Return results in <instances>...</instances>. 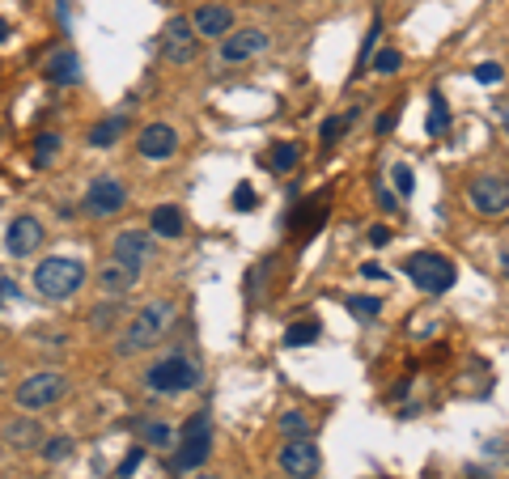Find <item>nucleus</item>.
Returning <instances> with one entry per match:
<instances>
[{
    "label": "nucleus",
    "mask_w": 509,
    "mask_h": 479,
    "mask_svg": "<svg viewBox=\"0 0 509 479\" xmlns=\"http://www.w3.org/2000/svg\"><path fill=\"white\" fill-rule=\"evenodd\" d=\"M149 225H153V238H178L183 233V212H178V204H161V208H153Z\"/></svg>",
    "instance_id": "nucleus-18"
},
{
    "label": "nucleus",
    "mask_w": 509,
    "mask_h": 479,
    "mask_svg": "<svg viewBox=\"0 0 509 479\" xmlns=\"http://www.w3.org/2000/svg\"><path fill=\"white\" fill-rule=\"evenodd\" d=\"M378 208H387V212L395 208V195L387 192V187H378Z\"/></svg>",
    "instance_id": "nucleus-40"
},
{
    "label": "nucleus",
    "mask_w": 509,
    "mask_h": 479,
    "mask_svg": "<svg viewBox=\"0 0 509 479\" xmlns=\"http://www.w3.org/2000/svg\"><path fill=\"white\" fill-rule=\"evenodd\" d=\"M399 64H403V56H399L395 47H382V51H373V73H382V77L399 73Z\"/></svg>",
    "instance_id": "nucleus-27"
},
{
    "label": "nucleus",
    "mask_w": 509,
    "mask_h": 479,
    "mask_svg": "<svg viewBox=\"0 0 509 479\" xmlns=\"http://www.w3.org/2000/svg\"><path fill=\"white\" fill-rule=\"evenodd\" d=\"M378 35H382V26L373 21V26H370V35H365V47H361V68H365V64H370V59H373V47H378Z\"/></svg>",
    "instance_id": "nucleus-34"
},
{
    "label": "nucleus",
    "mask_w": 509,
    "mask_h": 479,
    "mask_svg": "<svg viewBox=\"0 0 509 479\" xmlns=\"http://www.w3.org/2000/svg\"><path fill=\"white\" fill-rule=\"evenodd\" d=\"M111 255H115V263H123V268L145 271L149 263H153V233H145V230H123V233L115 238Z\"/></svg>",
    "instance_id": "nucleus-10"
},
{
    "label": "nucleus",
    "mask_w": 509,
    "mask_h": 479,
    "mask_svg": "<svg viewBox=\"0 0 509 479\" xmlns=\"http://www.w3.org/2000/svg\"><path fill=\"white\" fill-rule=\"evenodd\" d=\"M475 81H480V85H497V81H505V68H501V64H480V68H475Z\"/></svg>",
    "instance_id": "nucleus-32"
},
{
    "label": "nucleus",
    "mask_w": 509,
    "mask_h": 479,
    "mask_svg": "<svg viewBox=\"0 0 509 479\" xmlns=\"http://www.w3.org/2000/svg\"><path fill=\"white\" fill-rule=\"evenodd\" d=\"M370 242H373V247H387V242H391V230H387V225H373Z\"/></svg>",
    "instance_id": "nucleus-38"
},
{
    "label": "nucleus",
    "mask_w": 509,
    "mask_h": 479,
    "mask_svg": "<svg viewBox=\"0 0 509 479\" xmlns=\"http://www.w3.org/2000/svg\"><path fill=\"white\" fill-rule=\"evenodd\" d=\"M59 395H64V373H56V369H39V373H30V378L18 386V407L39 412V407H51Z\"/></svg>",
    "instance_id": "nucleus-8"
},
{
    "label": "nucleus",
    "mask_w": 509,
    "mask_h": 479,
    "mask_svg": "<svg viewBox=\"0 0 509 479\" xmlns=\"http://www.w3.org/2000/svg\"><path fill=\"white\" fill-rule=\"evenodd\" d=\"M123 128H128V119H123V115H106L102 123L90 128V145H94V149H111L119 136H123Z\"/></svg>",
    "instance_id": "nucleus-19"
},
{
    "label": "nucleus",
    "mask_w": 509,
    "mask_h": 479,
    "mask_svg": "<svg viewBox=\"0 0 509 479\" xmlns=\"http://www.w3.org/2000/svg\"><path fill=\"white\" fill-rule=\"evenodd\" d=\"M56 153H59V136L56 132H43L39 140H35V166H39V170H47Z\"/></svg>",
    "instance_id": "nucleus-26"
},
{
    "label": "nucleus",
    "mask_w": 509,
    "mask_h": 479,
    "mask_svg": "<svg viewBox=\"0 0 509 479\" xmlns=\"http://www.w3.org/2000/svg\"><path fill=\"white\" fill-rule=\"evenodd\" d=\"M395 119H399V106H395V111H382V115H378V123H373V132L387 136L395 128Z\"/></svg>",
    "instance_id": "nucleus-36"
},
{
    "label": "nucleus",
    "mask_w": 509,
    "mask_h": 479,
    "mask_svg": "<svg viewBox=\"0 0 509 479\" xmlns=\"http://www.w3.org/2000/svg\"><path fill=\"white\" fill-rule=\"evenodd\" d=\"M140 459H145V454H140V450H132V454L123 459V467H119V475H132V471L140 467Z\"/></svg>",
    "instance_id": "nucleus-39"
},
{
    "label": "nucleus",
    "mask_w": 509,
    "mask_h": 479,
    "mask_svg": "<svg viewBox=\"0 0 509 479\" xmlns=\"http://www.w3.org/2000/svg\"><path fill=\"white\" fill-rule=\"evenodd\" d=\"M64 454H68V437H56L43 445V459H64Z\"/></svg>",
    "instance_id": "nucleus-35"
},
{
    "label": "nucleus",
    "mask_w": 509,
    "mask_h": 479,
    "mask_svg": "<svg viewBox=\"0 0 509 479\" xmlns=\"http://www.w3.org/2000/svg\"><path fill=\"white\" fill-rule=\"evenodd\" d=\"M128 204V192H123V183L119 178H94L90 183V192H85V208L94 212V216H111Z\"/></svg>",
    "instance_id": "nucleus-13"
},
{
    "label": "nucleus",
    "mask_w": 509,
    "mask_h": 479,
    "mask_svg": "<svg viewBox=\"0 0 509 479\" xmlns=\"http://www.w3.org/2000/svg\"><path fill=\"white\" fill-rule=\"evenodd\" d=\"M505 263H509V259H505Z\"/></svg>",
    "instance_id": "nucleus-45"
},
{
    "label": "nucleus",
    "mask_w": 509,
    "mask_h": 479,
    "mask_svg": "<svg viewBox=\"0 0 509 479\" xmlns=\"http://www.w3.org/2000/svg\"><path fill=\"white\" fill-rule=\"evenodd\" d=\"M170 318H175V306H170V302H149V306H140V314L128 323V331L119 335V352H123V357H137V352H145L149 344H157L161 331L170 326Z\"/></svg>",
    "instance_id": "nucleus-1"
},
{
    "label": "nucleus",
    "mask_w": 509,
    "mask_h": 479,
    "mask_svg": "<svg viewBox=\"0 0 509 479\" xmlns=\"http://www.w3.org/2000/svg\"><path fill=\"white\" fill-rule=\"evenodd\" d=\"M208 454H213V424H208V412H200L183 428V445L170 459V471H196L200 462H208Z\"/></svg>",
    "instance_id": "nucleus-5"
},
{
    "label": "nucleus",
    "mask_w": 509,
    "mask_h": 479,
    "mask_svg": "<svg viewBox=\"0 0 509 479\" xmlns=\"http://www.w3.org/2000/svg\"><path fill=\"white\" fill-rule=\"evenodd\" d=\"M446 128H450V106H446V98L442 94H429V123H425V132L446 136Z\"/></svg>",
    "instance_id": "nucleus-22"
},
{
    "label": "nucleus",
    "mask_w": 509,
    "mask_h": 479,
    "mask_svg": "<svg viewBox=\"0 0 509 479\" xmlns=\"http://www.w3.org/2000/svg\"><path fill=\"white\" fill-rule=\"evenodd\" d=\"M318 331H323V326L314 323V318H306V323H294L289 331H285V344H289V348H306V344H314V340H318Z\"/></svg>",
    "instance_id": "nucleus-23"
},
{
    "label": "nucleus",
    "mask_w": 509,
    "mask_h": 479,
    "mask_svg": "<svg viewBox=\"0 0 509 479\" xmlns=\"http://www.w3.org/2000/svg\"><path fill=\"white\" fill-rule=\"evenodd\" d=\"M348 310H353V318H361V323H370V318H378V310H382V302H378V297H353V302H348Z\"/></svg>",
    "instance_id": "nucleus-29"
},
{
    "label": "nucleus",
    "mask_w": 509,
    "mask_h": 479,
    "mask_svg": "<svg viewBox=\"0 0 509 479\" xmlns=\"http://www.w3.org/2000/svg\"><path fill=\"white\" fill-rule=\"evenodd\" d=\"M403 271L411 276V285L425 288V293H446V288L458 280V271H454L450 259H446V255H433V250H416L408 263H403Z\"/></svg>",
    "instance_id": "nucleus-3"
},
{
    "label": "nucleus",
    "mask_w": 509,
    "mask_h": 479,
    "mask_svg": "<svg viewBox=\"0 0 509 479\" xmlns=\"http://www.w3.org/2000/svg\"><path fill=\"white\" fill-rule=\"evenodd\" d=\"M43 247V221L39 216H18L9 233H4V250L13 255V259H26V255H35Z\"/></svg>",
    "instance_id": "nucleus-11"
},
{
    "label": "nucleus",
    "mask_w": 509,
    "mask_h": 479,
    "mask_svg": "<svg viewBox=\"0 0 509 479\" xmlns=\"http://www.w3.org/2000/svg\"><path fill=\"white\" fill-rule=\"evenodd\" d=\"M391 178H395V187H399V195H411V187H416V174H411L408 166H395Z\"/></svg>",
    "instance_id": "nucleus-33"
},
{
    "label": "nucleus",
    "mask_w": 509,
    "mask_h": 479,
    "mask_svg": "<svg viewBox=\"0 0 509 479\" xmlns=\"http://www.w3.org/2000/svg\"><path fill=\"white\" fill-rule=\"evenodd\" d=\"M323 221H327V195H310V200H301L297 212H289V230L294 233H314Z\"/></svg>",
    "instance_id": "nucleus-16"
},
{
    "label": "nucleus",
    "mask_w": 509,
    "mask_h": 479,
    "mask_svg": "<svg viewBox=\"0 0 509 479\" xmlns=\"http://www.w3.org/2000/svg\"><path fill=\"white\" fill-rule=\"evenodd\" d=\"M137 280H140V271L123 268V263H111V268L102 271V288H106V293H128Z\"/></svg>",
    "instance_id": "nucleus-20"
},
{
    "label": "nucleus",
    "mask_w": 509,
    "mask_h": 479,
    "mask_svg": "<svg viewBox=\"0 0 509 479\" xmlns=\"http://www.w3.org/2000/svg\"><path fill=\"white\" fill-rule=\"evenodd\" d=\"M356 115H361V106H356V111H348V115L327 119V123H323V145H335V140H340V136H344L356 123Z\"/></svg>",
    "instance_id": "nucleus-25"
},
{
    "label": "nucleus",
    "mask_w": 509,
    "mask_h": 479,
    "mask_svg": "<svg viewBox=\"0 0 509 479\" xmlns=\"http://www.w3.org/2000/svg\"><path fill=\"white\" fill-rule=\"evenodd\" d=\"M297 145H272V153H268V170L276 174H285V170H294L297 166Z\"/></svg>",
    "instance_id": "nucleus-24"
},
{
    "label": "nucleus",
    "mask_w": 509,
    "mask_h": 479,
    "mask_svg": "<svg viewBox=\"0 0 509 479\" xmlns=\"http://www.w3.org/2000/svg\"><path fill=\"white\" fill-rule=\"evenodd\" d=\"M196 479H221V475H196Z\"/></svg>",
    "instance_id": "nucleus-44"
},
{
    "label": "nucleus",
    "mask_w": 509,
    "mask_h": 479,
    "mask_svg": "<svg viewBox=\"0 0 509 479\" xmlns=\"http://www.w3.org/2000/svg\"><path fill=\"white\" fill-rule=\"evenodd\" d=\"M467 204L480 212V216H505L509 212V178L497 170L475 174L467 183Z\"/></svg>",
    "instance_id": "nucleus-6"
},
{
    "label": "nucleus",
    "mask_w": 509,
    "mask_h": 479,
    "mask_svg": "<svg viewBox=\"0 0 509 479\" xmlns=\"http://www.w3.org/2000/svg\"><path fill=\"white\" fill-rule=\"evenodd\" d=\"M145 437L153 441L157 450H166V445H175V428H170V424H149V428H145Z\"/></svg>",
    "instance_id": "nucleus-30"
},
{
    "label": "nucleus",
    "mask_w": 509,
    "mask_h": 479,
    "mask_svg": "<svg viewBox=\"0 0 509 479\" xmlns=\"http://www.w3.org/2000/svg\"><path fill=\"white\" fill-rule=\"evenodd\" d=\"M280 433H285V437H310V420H306L301 412H285V416H280Z\"/></svg>",
    "instance_id": "nucleus-28"
},
{
    "label": "nucleus",
    "mask_w": 509,
    "mask_h": 479,
    "mask_svg": "<svg viewBox=\"0 0 509 479\" xmlns=\"http://www.w3.org/2000/svg\"><path fill=\"white\" fill-rule=\"evenodd\" d=\"M4 441H9L13 450H30L35 441H43V433H39V424H30V420H13L9 428H4Z\"/></svg>",
    "instance_id": "nucleus-21"
},
{
    "label": "nucleus",
    "mask_w": 509,
    "mask_h": 479,
    "mask_svg": "<svg viewBox=\"0 0 509 479\" xmlns=\"http://www.w3.org/2000/svg\"><path fill=\"white\" fill-rule=\"evenodd\" d=\"M145 382L157 395H183V390H196L200 386V365L187 361V357H166V361H157L145 373Z\"/></svg>",
    "instance_id": "nucleus-4"
},
{
    "label": "nucleus",
    "mask_w": 509,
    "mask_h": 479,
    "mask_svg": "<svg viewBox=\"0 0 509 479\" xmlns=\"http://www.w3.org/2000/svg\"><path fill=\"white\" fill-rule=\"evenodd\" d=\"M0 302H21V288L13 280H0Z\"/></svg>",
    "instance_id": "nucleus-37"
},
{
    "label": "nucleus",
    "mask_w": 509,
    "mask_h": 479,
    "mask_svg": "<svg viewBox=\"0 0 509 479\" xmlns=\"http://www.w3.org/2000/svg\"><path fill=\"white\" fill-rule=\"evenodd\" d=\"M47 81H51V85H77L81 81L77 51H59V56H51V64H47Z\"/></svg>",
    "instance_id": "nucleus-17"
},
{
    "label": "nucleus",
    "mask_w": 509,
    "mask_h": 479,
    "mask_svg": "<svg viewBox=\"0 0 509 479\" xmlns=\"http://www.w3.org/2000/svg\"><path fill=\"white\" fill-rule=\"evenodd\" d=\"M501 128H505V136H509V102L501 106Z\"/></svg>",
    "instance_id": "nucleus-42"
},
{
    "label": "nucleus",
    "mask_w": 509,
    "mask_h": 479,
    "mask_svg": "<svg viewBox=\"0 0 509 479\" xmlns=\"http://www.w3.org/2000/svg\"><path fill=\"white\" fill-rule=\"evenodd\" d=\"M276 462H280V471H285V475L310 479V475H318V445H314L310 437H289Z\"/></svg>",
    "instance_id": "nucleus-9"
},
{
    "label": "nucleus",
    "mask_w": 509,
    "mask_h": 479,
    "mask_svg": "<svg viewBox=\"0 0 509 479\" xmlns=\"http://www.w3.org/2000/svg\"><path fill=\"white\" fill-rule=\"evenodd\" d=\"M263 47H268V35H263V30H254V26L230 30V35L221 39V59H225V64H242V59L259 56Z\"/></svg>",
    "instance_id": "nucleus-12"
},
{
    "label": "nucleus",
    "mask_w": 509,
    "mask_h": 479,
    "mask_svg": "<svg viewBox=\"0 0 509 479\" xmlns=\"http://www.w3.org/2000/svg\"><path fill=\"white\" fill-rule=\"evenodd\" d=\"M196 26H192V21L187 18H170L166 21V30H161V43H157V51H161V59H166V64H178V68H183V64H192V59H196Z\"/></svg>",
    "instance_id": "nucleus-7"
},
{
    "label": "nucleus",
    "mask_w": 509,
    "mask_h": 479,
    "mask_svg": "<svg viewBox=\"0 0 509 479\" xmlns=\"http://www.w3.org/2000/svg\"><path fill=\"white\" fill-rule=\"evenodd\" d=\"M4 39H9V21L0 18V43H4Z\"/></svg>",
    "instance_id": "nucleus-43"
},
{
    "label": "nucleus",
    "mask_w": 509,
    "mask_h": 479,
    "mask_svg": "<svg viewBox=\"0 0 509 479\" xmlns=\"http://www.w3.org/2000/svg\"><path fill=\"white\" fill-rule=\"evenodd\" d=\"M361 271H365V276H370V280H382V276H387V271L378 268V263H365V268H361Z\"/></svg>",
    "instance_id": "nucleus-41"
},
{
    "label": "nucleus",
    "mask_w": 509,
    "mask_h": 479,
    "mask_svg": "<svg viewBox=\"0 0 509 479\" xmlns=\"http://www.w3.org/2000/svg\"><path fill=\"white\" fill-rule=\"evenodd\" d=\"M140 157H149V161H166V157H175L178 149V136L175 128H166V123H149L145 132H140Z\"/></svg>",
    "instance_id": "nucleus-14"
},
{
    "label": "nucleus",
    "mask_w": 509,
    "mask_h": 479,
    "mask_svg": "<svg viewBox=\"0 0 509 479\" xmlns=\"http://www.w3.org/2000/svg\"><path fill=\"white\" fill-rule=\"evenodd\" d=\"M254 204H259L254 187H251V183H238V187H234V208H238V212H251Z\"/></svg>",
    "instance_id": "nucleus-31"
},
{
    "label": "nucleus",
    "mask_w": 509,
    "mask_h": 479,
    "mask_svg": "<svg viewBox=\"0 0 509 479\" xmlns=\"http://www.w3.org/2000/svg\"><path fill=\"white\" fill-rule=\"evenodd\" d=\"M85 280V263L81 259H68V255H51V259H43L39 268H35V288H39L47 302H64V297H73Z\"/></svg>",
    "instance_id": "nucleus-2"
},
{
    "label": "nucleus",
    "mask_w": 509,
    "mask_h": 479,
    "mask_svg": "<svg viewBox=\"0 0 509 479\" xmlns=\"http://www.w3.org/2000/svg\"><path fill=\"white\" fill-rule=\"evenodd\" d=\"M196 35H204V39H225L230 30H234V13H230V4H204V9H196Z\"/></svg>",
    "instance_id": "nucleus-15"
}]
</instances>
